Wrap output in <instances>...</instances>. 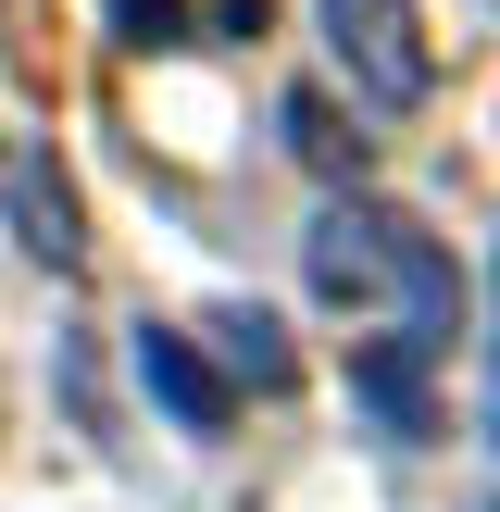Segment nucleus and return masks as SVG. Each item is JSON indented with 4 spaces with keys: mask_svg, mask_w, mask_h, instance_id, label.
Listing matches in <instances>:
<instances>
[{
    "mask_svg": "<svg viewBox=\"0 0 500 512\" xmlns=\"http://www.w3.org/2000/svg\"><path fill=\"white\" fill-rule=\"evenodd\" d=\"M300 275H313V300H338V313H363V300H400V325H413L425 350H450V313H463V275H450V250L425 238L400 200H363L338 188L313 213V238H300Z\"/></svg>",
    "mask_w": 500,
    "mask_h": 512,
    "instance_id": "1",
    "label": "nucleus"
},
{
    "mask_svg": "<svg viewBox=\"0 0 500 512\" xmlns=\"http://www.w3.org/2000/svg\"><path fill=\"white\" fill-rule=\"evenodd\" d=\"M313 25H325V63L350 75L363 113H425L438 50H425V13H413V0H313Z\"/></svg>",
    "mask_w": 500,
    "mask_h": 512,
    "instance_id": "2",
    "label": "nucleus"
},
{
    "mask_svg": "<svg viewBox=\"0 0 500 512\" xmlns=\"http://www.w3.org/2000/svg\"><path fill=\"white\" fill-rule=\"evenodd\" d=\"M125 363H138L150 413H163L175 438H225V425H238V388L200 363V338H188V325H138V338H125Z\"/></svg>",
    "mask_w": 500,
    "mask_h": 512,
    "instance_id": "3",
    "label": "nucleus"
},
{
    "mask_svg": "<svg viewBox=\"0 0 500 512\" xmlns=\"http://www.w3.org/2000/svg\"><path fill=\"white\" fill-rule=\"evenodd\" d=\"M0 213H13V250H25V263H50V275L88 263V213H75V175L50 163V138H25L13 163H0Z\"/></svg>",
    "mask_w": 500,
    "mask_h": 512,
    "instance_id": "4",
    "label": "nucleus"
},
{
    "mask_svg": "<svg viewBox=\"0 0 500 512\" xmlns=\"http://www.w3.org/2000/svg\"><path fill=\"white\" fill-rule=\"evenodd\" d=\"M425 363H438V350H425L413 325L350 338V400H363V425H375L388 450H425V438H438V413H425Z\"/></svg>",
    "mask_w": 500,
    "mask_h": 512,
    "instance_id": "5",
    "label": "nucleus"
},
{
    "mask_svg": "<svg viewBox=\"0 0 500 512\" xmlns=\"http://www.w3.org/2000/svg\"><path fill=\"white\" fill-rule=\"evenodd\" d=\"M213 350H225V388H288V375H300L288 325L250 313V300H225V313H213Z\"/></svg>",
    "mask_w": 500,
    "mask_h": 512,
    "instance_id": "6",
    "label": "nucleus"
},
{
    "mask_svg": "<svg viewBox=\"0 0 500 512\" xmlns=\"http://www.w3.org/2000/svg\"><path fill=\"white\" fill-rule=\"evenodd\" d=\"M288 150H300V163H313V175H350V163H363V138H338V113H325L313 88L288 100Z\"/></svg>",
    "mask_w": 500,
    "mask_h": 512,
    "instance_id": "7",
    "label": "nucleus"
},
{
    "mask_svg": "<svg viewBox=\"0 0 500 512\" xmlns=\"http://www.w3.org/2000/svg\"><path fill=\"white\" fill-rule=\"evenodd\" d=\"M488 450H500V250H488Z\"/></svg>",
    "mask_w": 500,
    "mask_h": 512,
    "instance_id": "8",
    "label": "nucleus"
},
{
    "mask_svg": "<svg viewBox=\"0 0 500 512\" xmlns=\"http://www.w3.org/2000/svg\"><path fill=\"white\" fill-rule=\"evenodd\" d=\"M113 25H125V38L150 50V38H175V0H113Z\"/></svg>",
    "mask_w": 500,
    "mask_h": 512,
    "instance_id": "9",
    "label": "nucleus"
}]
</instances>
